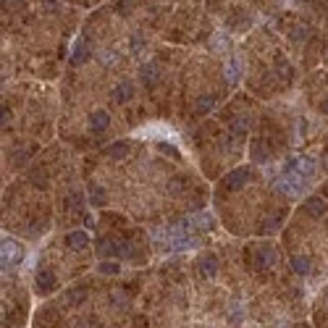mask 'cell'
<instances>
[{
  "mask_svg": "<svg viewBox=\"0 0 328 328\" xmlns=\"http://www.w3.org/2000/svg\"><path fill=\"white\" fill-rule=\"evenodd\" d=\"M21 255H24V250H21L19 242H14V239L3 242V265H16L21 260Z\"/></svg>",
  "mask_w": 328,
  "mask_h": 328,
  "instance_id": "6da1fadb",
  "label": "cell"
},
{
  "mask_svg": "<svg viewBox=\"0 0 328 328\" xmlns=\"http://www.w3.org/2000/svg\"><path fill=\"white\" fill-rule=\"evenodd\" d=\"M255 263L260 268H273L276 265V250L263 244V247H257V255H255Z\"/></svg>",
  "mask_w": 328,
  "mask_h": 328,
  "instance_id": "7a4b0ae2",
  "label": "cell"
},
{
  "mask_svg": "<svg viewBox=\"0 0 328 328\" xmlns=\"http://www.w3.org/2000/svg\"><path fill=\"white\" fill-rule=\"evenodd\" d=\"M286 168H289V171H297V173H302V176L307 179V176H312V171H315V163H312L310 158H294V160H291Z\"/></svg>",
  "mask_w": 328,
  "mask_h": 328,
  "instance_id": "3957f363",
  "label": "cell"
},
{
  "mask_svg": "<svg viewBox=\"0 0 328 328\" xmlns=\"http://www.w3.org/2000/svg\"><path fill=\"white\" fill-rule=\"evenodd\" d=\"M325 210H328V202L320 200V197H310V200L304 202V213H310V215H315V218L325 215Z\"/></svg>",
  "mask_w": 328,
  "mask_h": 328,
  "instance_id": "277c9868",
  "label": "cell"
},
{
  "mask_svg": "<svg viewBox=\"0 0 328 328\" xmlns=\"http://www.w3.org/2000/svg\"><path fill=\"white\" fill-rule=\"evenodd\" d=\"M108 124H111V116L105 113V111H95V113L89 116V132H95V134L102 132V129L108 126Z\"/></svg>",
  "mask_w": 328,
  "mask_h": 328,
  "instance_id": "5b68a950",
  "label": "cell"
},
{
  "mask_svg": "<svg viewBox=\"0 0 328 328\" xmlns=\"http://www.w3.org/2000/svg\"><path fill=\"white\" fill-rule=\"evenodd\" d=\"M250 179V168H239L226 176V186L229 189H239V186H244V181Z\"/></svg>",
  "mask_w": 328,
  "mask_h": 328,
  "instance_id": "8992f818",
  "label": "cell"
},
{
  "mask_svg": "<svg viewBox=\"0 0 328 328\" xmlns=\"http://www.w3.org/2000/svg\"><path fill=\"white\" fill-rule=\"evenodd\" d=\"M66 244H68L71 250H84L87 244H89V237H87L84 231H71V234L66 237Z\"/></svg>",
  "mask_w": 328,
  "mask_h": 328,
  "instance_id": "52a82bcc",
  "label": "cell"
},
{
  "mask_svg": "<svg viewBox=\"0 0 328 328\" xmlns=\"http://www.w3.org/2000/svg\"><path fill=\"white\" fill-rule=\"evenodd\" d=\"M132 95H134V87H132V81H124V84H119L113 89V100L116 102H126V100H132Z\"/></svg>",
  "mask_w": 328,
  "mask_h": 328,
  "instance_id": "ba28073f",
  "label": "cell"
},
{
  "mask_svg": "<svg viewBox=\"0 0 328 328\" xmlns=\"http://www.w3.org/2000/svg\"><path fill=\"white\" fill-rule=\"evenodd\" d=\"M84 299H87V289H71V291H66V297H63V302L68 307H79Z\"/></svg>",
  "mask_w": 328,
  "mask_h": 328,
  "instance_id": "9c48e42d",
  "label": "cell"
},
{
  "mask_svg": "<svg viewBox=\"0 0 328 328\" xmlns=\"http://www.w3.org/2000/svg\"><path fill=\"white\" fill-rule=\"evenodd\" d=\"M108 155H111L113 160H124V158L129 155V145H126V142H116V145H111V147H108Z\"/></svg>",
  "mask_w": 328,
  "mask_h": 328,
  "instance_id": "30bf717a",
  "label": "cell"
},
{
  "mask_svg": "<svg viewBox=\"0 0 328 328\" xmlns=\"http://www.w3.org/2000/svg\"><path fill=\"white\" fill-rule=\"evenodd\" d=\"M142 79H145L147 87H150V84H158V66H152V63L142 66Z\"/></svg>",
  "mask_w": 328,
  "mask_h": 328,
  "instance_id": "8fae6325",
  "label": "cell"
},
{
  "mask_svg": "<svg viewBox=\"0 0 328 328\" xmlns=\"http://www.w3.org/2000/svg\"><path fill=\"white\" fill-rule=\"evenodd\" d=\"M200 271L205 273V276H215V271H218V263H215V257H202L200 260Z\"/></svg>",
  "mask_w": 328,
  "mask_h": 328,
  "instance_id": "7c38bea8",
  "label": "cell"
},
{
  "mask_svg": "<svg viewBox=\"0 0 328 328\" xmlns=\"http://www.w3.org/2000/svg\"><path fill=\"white\" fill-rule=\"evenodd\" d=\"M215 105V97H210V95H202L200 100L194 102V113H207L210 108Z\"/></svg>",
  "mask_w": 328,
  "mask_h": 328,
  "instance_id": "4fadbf2b",
  "label": "cell"
},
{
  "mask_svg": "<svg viewBox=\"0 0 328 328\" xmlns=\"http://www.w3.org/2000/svg\"><path fill=\"white\" fill-rule=\"evenodd\" d=\"M37 284H40V289H53L55 286V276L48 273V271H40L37 273Z\"/></svg>",
  "mask_w": 328,
  "mask_h": 328,
  "instance_id": "5bb4252c",
  "label": "cell"
},
{
  "mask_svg": "<svg viewBox=\"0 0 328 328\" xmlns=\"http://www.w3.org/2000/svg\"><path fill=\"white\" fill-rule=\"evenodd\" d=\"M291 268H294V273H310V260L307 257H294V260H291Z\"/></svg>",
  "mask_w": 328,
  "mask_h": 328,
  "instance_id": "9a60e30c",
  "label": "cell"
},
{
  "mask_svg": "<svg viewBox=\"0 0 328 328\" xmlns=\"http://www.w3.org/2000/svg\"><path fill=\"white\" fill-rule=\"evenodd\" d=\"M252 158H255L257 163H265V160H268V147H265L263 142H255V145H252Z\"/></svg>",
  "mask_w": 328,
  "mask_h": 328,
  "instance_id": "2e32d148",
  "label": "cell"
},
{
  "mask_svg": "<svg viewBox=\"0 0 328 328\" xmlns=\"http://www.w3.org/2000/svg\"><path fill=\"white\" fill-rule=\"evenodd\" d=\"M89 202L92 205H102L105 202V192L100 189V186H89Z\"/></svg>",
  "mask_w": 328,
  "mask_h": 328,
  "instance_id": "e0dca14e",
  "label": "cell"
},
{
  "mask_svg": "<svg viewBox=\"0 0 328 328\" xmlns=\"http://www.w3.org/2000/svg\"><path fill=\"white\" fill-rule=\"evenodd\" d=\"M84 58H87V45H84V42H76L74 55H71V63H81Z\"/></svg>",
  "mask_w": 328,
  "mask_h": 328,
  "instance_id": "ac0fdd59",
  "label": "cell"
},
{
  "mask_svg": "<svg viewBox=\"0 0 328 328\" xmlns=\"http://www.w3.org/2000/svg\"><path fill=\"white\" fill-rule=\"evenodd\" d=\"M226 71H229V81H237V79H239V63H234V61H229V66H226Z\"/></svg>",
  "mask_w": 328,
  "mask_h": 328,
  "instance_id": "d6986e66",
  "label": "cell"
},
{
  "mask_svg": "<svg viewBox=\"0 0 328 328\" xmlns=\"http://www.w3.org/2000/svg\"><path fill=\"white\" fill-rule=\"evenodd\" d=\"M132 6H134V0H119V3H116V11H119V14H126Z\"/></svg>",
  "mask_w": 328,
  "mask_h": 328,
  "instance_id": "ffe728a7",
  "label": "cell"
},
{
  "mask_svg": "<svg viewBox=\"0 0 328 328\" xmlns=\"http://www.w3.org/2000/svg\"><path fill=\"white\" fill-rule=\"evenodd\" d=\"M68 200H71V202H68L71 207H81V205H84V202H81V200H84V197H81L79 192H71V197H68Z\"/></svg>",
  "mask_w": 328,
  "mask_h": 328,
  "instance_id": "44dd1931",
  "label": "cell"
},
{
  "mask_svg": "<svg viewBox=\"0 0 328 328\" xmlns=\"http://www.w3.org/2000/svg\"><path fill=\"white\" fill-rule=\"evenodd\" d=\"M100 271H102V273H119V265H116V263H102Z\"/></svg>",
  "mask_w": 328,
  "mask_h": 328,
  "instance_id": "7402d4cb",
  "label": "cell"
},
{
  "mask_svg": "<svg viewBox=\"0 0 328 328\" xmlns=\"http://www.w3.org/2000/svg\"><path fill=\"white\" fill-rule=\"evenodd\" d=\"M158 147H160V152H166V155H176V152H179L176 147H171V145H166V142H160Z\"/></svg>",
  "mask_w": 328,
  "mask_h": 328,
  "instance_id": "603a6c76",
  "label": "cell"
},
{
  "mask_svg": "<svg viewBox=\"0 0 328 328\" xmlns=\"http://www.w3.org/2000/svg\"><path fill=\"white\" fill-rule=\"evenodd\" d=\"M32 179H34V184H37V186H45V173L42 171H34Z\"/></svg>",
  "mask_w": 328,
  "mask_h": 328,
  "instance_id": "cb8c5ba5",
  "label": "cell"
},
{
  "mask_svg": "<svg viewBox=\"0 0 328 328\" xmlns=\"http://www.w3.org/2000/svg\"><path fill=\"white\" fill-rule=\"evenodd\" d=\"M320 108H323V113H328V97L323 100V105H320Z\"/></svg>",
  "mask_w": 328,
  "mask_h": 328,
  "instance_id": "d4e9b609",
  "label": "cell"
}]
</instances>
